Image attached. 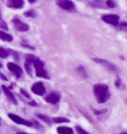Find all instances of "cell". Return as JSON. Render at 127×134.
I'll use <instances>...</instances> for the list:
<instances>
[{"label":"cell","instance_id":"6da1fadb","mask_svg":"<svg viewBox=\"0 0 127 134\" xmlns=\"http://www.w3.org/2000/svg\"><path fill=\"white\" fill-rule=\"evenodd\" d=\"M93 94L96 98L98 103H104L109 99L110 97V91L109 87L105 83H96L94 85L93 87Z\"/></svg>","mask_w":127,"mask_h":134},{"label":"cell","instance_id":"7a4b0ae2","mask_svg":"<svg viewBox=\"0 0 127 134\" xmlns=\"http://www.w3.org/2000/svg\"><path fill=\"white\" fill-rule=\"evenodd\" d=\"M33 66H34V68H35L36 76H37V77H44V79H47V80L50 79L47 71H46V70H45V68H44V63H43L40 59L36 58V60H35L34 63H33Z\"/></svg>","mask_w":127,"mask_h":134},{"label":"cell","instance_id":"3957f363","mask_svg":"<svg viewBox=\"0 0 127 134\" xmlns=\"http://www.w3.org/2000/svg\"><path fill=\"white\" fill-rule=\"evenodd\" d=\"M101 20L108 23V24H111L113 26H117L118 23H119V17L115 14H105L101 16Z\"/></svg>","mask_w":127,"mask_h":134},{"label":"cell","instance_id":"277c9868","mask_svg":"<svg viewBox=\"0 0 127 134\" xmlns=\"http://www.w3.org/2000/svg\"><path fill=\"white\" fill-rule=\"evenodd\" d=\"M8 117H9L10 119H12V121H14L15 123H17V124H22V125H25V126H32L33 125L31 121L24 119L22 117H20V116H18V115L16 114H13V113H9Z\"/></svg>","mask_w":127,"mask_h":134},{"label":"cell","instance_id":"5b68a950","mask_svg":"<svg viewBox=\"0 0 127 134\" xmlns=\"http://www.w3.org/2000/svg\"><path fill=\"white\" fill-rule=\"evenodd\" d=\"M12 23L14 25V27L16 30H18L20 32H26V31H28L29 30V26L26 23H24L22 22L21 20L17 18V17H15L14 19L12 20Z\"/></svg>","mask_w":127,"mask_h":134},{"label":"cell","instance_id":"8992f818","mask_svg":"<svg viewBox=\"0 0 127 134\" xmlns=\"http://www.w3.org/2000/svg\"><path fill=\"white\" fill-rule=\"evenodd\" d=\"M57 5L61 7L62 9L68 10V11H71L75 9V4L71 0H57Z\"/></svg>","mask_w":127,"mask_h":134},{"label":"cell","instance_id":"52a82bcc","mask_svg":"<svg viewBox=\"0 0 127 134\" xmlns=\"http://www.w3.org/2000/svg\"><path fill=\"white\" fill-rule=\"evenodd\" d=\"M31 90L37 96H44L45 92H46V88H45V86L43 85V82H41V81L34 83L32 87H31Z\"/></svg>","mask_w":127,"mask_h":134},{"label":"cell","instance_id":"ba28073f","mask_svg":"<svg viewBox=\"0 0 127 134\" xmlns=\"http://www.w3.org/2000/svg\"><path fill=\"white\" fill-rule=\"evenodd\" d=\"M7 69L9 70L10 72H13L17 79H19V77L22 76V74H23L22 69L19 67L18 65L14 64V63H8V64H7Z\"/></svg>","mask_w":127,"mask_h":134},{"label":"cell","instance_id":"9c48e42d","mask_svg":"<svg viewBox=\"0 0 127 134\" xmlns=\"http://www.w3.org/2000/svg\"><path fill=\"white\" fill-rule=\"evenodd\" d=\"M60 98H61V96H60V94H59L58 92H52V93L48 94V96L45 97V100L47 101V102H49V103L56 104V103L59 102Z\"/></svg>","mask_w":127,"mask_h":134},{"label":"cell","instance_id":"30bf717a","mask_svg":"<svg viewBox=\"0 0 127 134\" xmlns=\"http://www.w3.org/2000/svg\"><path fill=\"white\" fill-rule=\"evenodd\" d=\"M7 6L13 9H20L24 6V0H7Z\"/></svg>","mask_w":127,"mask_h":134},{"label":"cell","instance_id":"8fae6325","mask_svg":"<svg viewBox=\"0 0 127 134\" xmlns=\"http://www.w3.org/2000/svg\"><path fill=\"white\" fill-rule=\"evenodd\" d=\"M2 91L4 92V94L6 96V97L9 99L12 103H14V104H17V100H16V98H15L14 94L12 93V91H10V90L7 87V86H2Z\"/></svg>","mask_w":127,"mask_h":134},{"label":"cell","instance_id":"7c38bea8","mask_svg":"<svg viewBox=\"0 0 127 134\" xmlns=\"http://www.w3.org/2000/svg\"><path fill=\"white\" fill-rule=\"evenodd\" d=\"M94 61H95V62H97V63H100V64H102L104 67H106L109 71H111V72H117L116 67H115L114 65H112V64H110L109 62H107V61H105V60H101V59H94Z\"/></svg>","mask_w":127,"mask_h":134},{"label":"cell","instance_id":"4fadbf2b","mask_svg":"<svg viewBox=\"0 0 127 134\" xmlns=\"http://www.w3.org/2000/svg\"><path fill=\"white\" fill-rule=\"evenodd\" d=\"M57 132L59 134H74V130L67 126H60L57 128Z\"/></svg>","mask_w":127,"mask_h":134},{"label":"cell","instance_id":"5bb4252c","mask_svg":"<svg viewBox=\"0 0 127 134\" xmlns=\"http://www.w3.org/2000/svg\"><path fill=\"white\" fill-rule=\"evenodd\" d=\"M0 40H2L4 42H12L13 37L10 34L5 33L4 31H0Z\"/></svg>","mask_w":127,"mask_h":134},{"label":"cell","instance_id":"9a60e30c","mask_svg":"<svg viewBox=\"0 0 127 134\" xmlns=\"http://www.w3.org/2000/svg\"><path fill=\"white\" fill-rule=\"evenodd\" d=\"M53 122H55V123H64V122H70V119H68V118H65V117H54L52 119Z\"/></svg>","mask_w":127,"mask_h":134},{"label":"cell","instance_id":"2e32d148","mask_svg":"<svg viewBox=\"0 0 127 134\" xmlns=\"http://www.w3.org/2000/svg\"><path fill=\"white\" fill-rule=\"evenodd\" d=\"M9 56V51H7L6 49L0 47V58H3V59H6V58Z\"/></svg>","mask_w":127,"mask_h":134},{"label":"cell","instance_id":"e0dca14e","mask_svg":"<svg viewBox=\"0 0 127 134\" xmlns=\"http://www.w3.org/2000/svg\"><path fill=\"white\" fill-rule=\"evenodd\" d=\"M37 117H39L40 119L43 120L44 122H46V123H48V124H51V120H50V118H49L48 116H46V115L41 114V113H38V114H37Z\"/></svg>","mask_w":127,"mask_h":134},{"label":"cell","instance_id":"ac0fdd59","mask_svg":"<svg viewBox=\"0 0 127 134\" xmlns=\"http://www.w3.org/2000/svg\"><path fill=\"white\" fill-rule=\"evenodd\" d=\"M24 15L27 16V17H35V16H36V13H35L34 10H29V11H27V12H25Z\"/></svg>","mask_w":127,"mask_h":134},{"label":"cell","instance_id":"d6986e66","mask_svg":"<svg viewBox=\"0 0 127 134\" xmlns=\"http://www.w3.org/2000/svg\"><path fill=\"white\" fill-rule=\"evenodd\" d=\"M75 129H76L78 134H90L89 132H86L85 130L82 129L81 127H80V126H75Z\"/></svg>","mask_w":127,"mask_h":134},{"label":"cell","instance_id":"ffe728a7","mask_svg":"<svg viewBox=\"0 0 127 134\" xmlns=\"http://www.w3.org/2000/svg\"><path fill=\"white\" fill-rule=\"evenodd\" d=\"M106 5H107V7H109V8L115 7V3H114L113 0H107V1H106Z\"/></svg>","mask_w":127,"mask_h":134},{"label":"cell","instance_id":"44dd1931","mask_svg":"<svg viewBox=\"0 0 127 134\" xmlns=\"http://www.w3.org/2000/svg\"><path fill=\"white\" fill-rule=\"evenodd\" d=\"M21 93H22V94H24V96H26L27 98H30V96H29V93H28V92H26V91H25V90H23V88L21 90Z\"/></svg>","mask_w":127,"mask_h":134},{"label":"cell","instance_id":"7402d4cb","mask_svg":"<svg viewBox=\"0 0 127 134\" xmlns=\"http://www.w3.org/2000/svg\"><path fill=\"white\" fill-rule=\"evenodd\" d=\"M0 27H1V28H4L5 30H7V29H8L4 22H0Z\"/></svg>","mask_w":127,"mask_h":134},{"label":"cell","instance_id":"603a6c76","mask_svg":"<svg viewBox=\"0 0 127 134\" xmlns=\"http://www.w3.org/2000/svg\"><path fill=\"white\" fill-rule=\"evenodd\" d=\"M115 85H116V86H120V80H117V81H116V83H115Z\"/></svg>","mask_w":127,"mask_h":134},{"label":"cell","instance_id":"cb8c5ba5","mask_svg":"<svg viewBox=\"0 0 127 134\" xmlns=\"http://www.w3.org/2000/svg\"><path fill=\"white\" fill-rule=\"evenodd\" d=\"M29 2H30V3H34V2H35V1H36V0H28Z\"/></svg>","mask_w":127,"mask_h":134},{"label":"cell","instance_id":"d4e9b609","mask_svg":"<svg viewBox=\"0 0 127 134\" xmlns=\"http://www.w3.org/2000/svg\"><path fill=\"white\" fill-rule=\"evenodd\" d=\"M18 134H28V133H23V132H21V133H18Z\"/></svg>","mask_w":127,"mask_h":134},{"label":"cell","instance_id":"484cf974","mask_svg":"<svg viewBox=\"0 0 127 134\" xmlns=\"http://www.w3.org/2000/svg\"><path fill=\"white\" fill-rule=\"evenodd\" d=\"M120 134H127V132H125V133H120Z\"/></svg>","mask_w":127,"mask_h":134},{"label":"cell","instance_id":"4316f807","mask_svg":"<svg viewBox=\"0 0 127 134\" xmlns=\"http://www.w3.org/2000/svg\"><path fill=\"white\" fill-rule=\"evenodd\" d=\"M1 67H2V65H1V64H0V68H1Z\"/></svg>","mask_w":127,"mask_h":134},{"label":"cell","instance_id":"83f0119b","mask_svg":"<svg viewBox=\"0 0 127 134\" xmlns=\"http://www.w3.org/2000/svg\"><path fill=\"white\" fill-rule=\"evenodd\" d=\"M0 123H1V118H0Z\"/></svg>","mask_w":127,"mask_h":134}]
</instances>
